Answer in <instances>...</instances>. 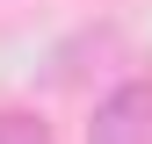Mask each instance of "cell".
I'll return each instance as SVG.
<instances>
[{
    "instance_id": "6da1fadb",
    "label": "cell",
    "mask_w": 152,
    "mask_h": 144,
    "mask_svg": "<svg viewBox=\"0 0 152 144\" xmlns=\"http://www.w3.org/2000/svg\"><path fill=\"white\" fill-rule=\"evenodd\" d=\"M87 137L94 144H152V72L109 86V94L87 108Z\"/></svg>"
},
{
    "instance_id": "7a4b0ae2",
    "label": "cell",
    "mask_w": 152,
    "mask_h": 144,
    "mask_svg": "<svg viewBox=\"0 0 152 144\" xmlns=\"http://www.w3.org/2000/svg\"><path fill=\"white\" fill-rule=\"evenodd\" d=\"M0 137H51L44 115H0Z\"/></svg>"
}]
</instances>
